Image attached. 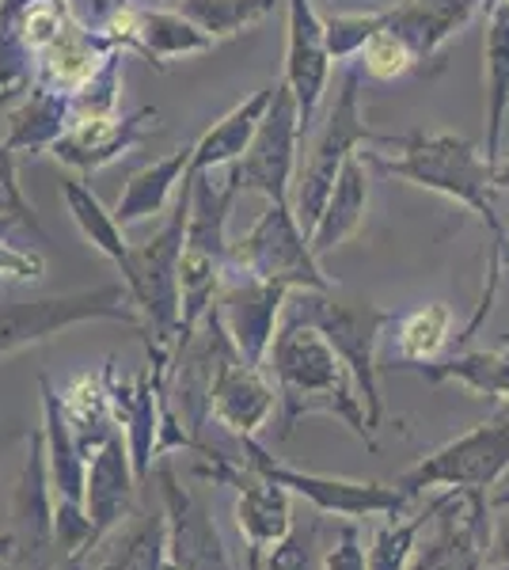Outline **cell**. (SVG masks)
<instances>
[{
  "mask_svg": "<svg viewBox=\"0 0 509 570\" xmlns=\"http://www.w3.org/2000/svg\"><path fill=\"white\" fill-rule=\"evenodd\" d=\"M16 559V532H0V563Z\"/></svg>",
  "mask_w": 509,
  "mask_h": 570,
  "instance_id": "obj_43",
  "label": "cell"
},
{
  "mask_svg": "<svg viewBox=\"0 0 509 570\" xmlns=\"http://www.w3.org/2000/svg\"><path fill=\"white\" fill-rule=\"evenodd\" d=\"M164 570H179V567H175V563H172V559H168V563H164Z\"/></svg>",
  "mask_w": 509,
  "mask_h": 570,
  "instance_id": "obj_46",
  "label": "cell"
},
{
  "mask_svg": "<svg viewBox=\"0 0 509 570\" xmlns=\"http://www.w3.org/2000/svg\"><path fill=\"white\" fill-rule=\"evenodd\" d=\"M263 570H320L316 563V525H293L282 544L263 556Z\"/></svg>",
  "mask_w": 509,
  "mask_h": 570,
  "instance_id": "obj_37",
  "label": "cell"
},
{
  "mask_svg": "<svg viewBox=\"0 0 509 570\" xmlns=\"http://www.w3.org/2000/svg\"><path fill=\"white\" fill-rule=\"evenodd\" d=\"M304 141L301 130V115H297V99L285 88V80L274 85V96L266 104L263 118L255 126L252 145L244 149V156L233 164L239 190H255L266 202L277 206H290L293 195V179H297V149Z\"/></svg>",
  "mask_w": 509,
  "mask_h": 570,
  "instance_id": "obj_11",
  "label": "cell"
},
{
  "mask_svg": "<svg viewBox=\"0 0 509 570\" xmlns=\"http://www.w3.org/2000/svg\"><path fill=\"white\" fill-rule=\"evenodd\" d=\"M0 570H8V567H4V563H0Z\"/></svg>",
  "mask_w": 509,
  "mask_h": 570,
  "instance_id": "obj_47",
  "label": "cell"
},
{
  "mask_svg": "<svg viewBox=\"0 0 509 570\" xmlns=\"http://www.w3.org/2000/svg\"><path fill=\"white\" fill-rule=\"evenodd\" d=\"M271 96H274V85L258 88L255 96L236 104L221 122H213L209 130L194 141V156H190L194 176H198V171H213V168H228V164H236L239 156H244V149L255 137L258 118H263L266 104H271Z\"/></svg>",
  "mask_w": 509,
  "mask_h": 570,
  "instance_id": "obj_26",
  "label": "cell"
},
{
  "mask_svg": "<svg viewBox=\"0 0 509 570\" xmlns=\"http://www.w3.org/2000/svg\"><path fill=\"white\" fill-rule=\"evenodd\" d=\"M384 12H339L323 16V39H327L331 61H350L358 58V50L381 31Z\"/></svg>",
  "mask_w": 509,
  "mask_h": 570,
  "instance_id": "obj_36",
  "label": "cell"
},
{
  "mask_svg": "<svg viewBox=\"0 0 509 570\" xmlns=\"http://www.w3.org/2000/svg\"><path fill=\"white\" fill-rule=\"evenodd\" d=\"M27 461L12 494V518H16V559L23 563H46L53 548V491H50V468H46V438L42 426L27 434Z\"/></svg>",
  "mask_w": 509,
  "mask_h": 570,
  "instance_id": "obj_18",
  "label": "cell"
},
{
  "mask_svg": "<svg viewBox=\"0 0 509 570\" xmlns=\"http://www.w3.org/2000/svg\"><path fill=\"white\" fill-rule=\"evenodd\" d=\"M290 289L274 282H255L247 274L225 271L221 274V293H217V316L225 324L228 338L239 354L252 365L263 370L266 354H271L274 331L282 324V308Z\"/></svg>",
  "mask_w": 509,
  "mask_h": 570,
  "instance_id": "obj_13",
  "label": "cell"
},
{
  "mask_svg": "<svg viewBox=\"0 0 509 570\" xmlns=\"http://www.w3.org/2000/svg\"><path fill=\"white\" fill-rule=\"evenodd\" d=\"M490 548L487 491H446L425 505V525L407 570H483Z\"/></svg>",
  "mask_w": 509,
  "mask_h": 570,
  "instance_id": "obj_10",
  "label": "cell"
},
{
  "mask_svg": "<svg viewBox=\"0 0 509 570\" xmlns=\"http://www.w3.org/2000/svg\"><path fill=\"white\" fill-rule=\"evenodd\" d=\"M487 0H403L395 8H384L381 31H392L419 53V61H430L441 53L452 35H460L471 23V16Z\"/></svg>",
  "mask_w": 509,
  "mask_h": 570,
  "instance_id": "obj_20",
  "label": "cell"
},
{
  "mask_svg": "<svg viewBox=\"0 0 509 570\" xmlns=\"http://www.w3.org/2000/svg\"><path fill=\"white\" fill-rule=\"evenodd\" d=\"M190 156H194V145H183V149H175L168 156H160V160L137 168L134 176L126 179L123 195L115 202L118 225L129 228V225H141V220H149V217H160L164 209H168V202L179 195V183L187 179Z\"/></svg>",
  "mask_w": 509,
  "mask_h": 570,
  "instance_id": "obj_23",
  "label": "cell"
},
{
  "mask_svg": "<svg viewBox=\"0 0 509 570\" xmlns=\"http://www.w3.org/2000/svg\"><path fill=\"white\" fill-rule=\"evenodd\" d=\"M282 320L316 327L331 343V351L342 357V365L354 376V389L365 403L369 434L376 438L384 419L381 400V373H376V338L388 324H395V312L365 297H339L335 289H293L285 297Z\"/></svg>",
  "mask_w": 509,
  "mask_h": 570,
  "instance_id": "obj_3",
  "label": "cell"
},
{
  "mask_svg": "<svg viewBox=\"0 0 509 570\" xmlns=\"http://www.w3.org/2000/svg\"><path fill=\"white\" fill-rule=\"evenodd\" d=\"M206 357V419L228 430L236 441L255 438L277 411V392L266 381L258 365L247 362L233 346L217 308L206 316V324L194 331Z\"/></svg>",
  "mask_w": 509,
  "mask_h": 570,
  "instance_id": "obj_4",
  "label": "cell"
},
{
  "mask_svg": "<svg viewBox=\"0 0 509 570\" xmlns=\"http://www.w3.org/2000/svg\"><path fill=\"white\" fill-rule=\"evenodd\" d=\"M156 491H160L164 518H168V559L179 570H233L228 548L221 540L209 505L179 483L168 456L153 464Z\"/></svg>",
  "mask_w": 509,
  "mask_h": 570,
  "instance_id": "obj_12",
  "label": "cell"
},
{
  "mask_svg": "<svg viewBox=\"0 0 509 570\" xmlns=\"http://www.w3.org/2000/svg\"><path fill=\"white\" fill-rule=\"evenodd\" d=\"M419 373L433 384H460V389L490 395V400H509V343L498 351H464L446 362L419 365Z\"/></svg>",
  "mask_w": 509,
  "mask_h": 570,
  "instance_id": "obj_29",
  "label": "cell"
},
{
  "mask_svg": "<svg viewBox=\"0 0 509 570\" xmlns=\"http://www.w3.org/2000/svg\"><path fill=\"white\" fill-rule=\"evenodd\" d=\"M365 214H369V164L354 153L342 164L335 187H331L316 225H312V233H309L312 255L323 259L327 252L346 244L350 236H358L361 225H365Z\"/></svg>",
  "mask_w": 509,
  "mask_h": 570,
  "instance_id": "obj_22",
  "label": "cell"
},
{
  "mask_svg": "<svg viewBox=\"0 0 509 570\" xmlns=\"http://www.w3.org/2000/svg\"><path fill=\"white\" fill-rule=\"evenodd\" d=\"M61 198H65V206H69V217L77 220V228L85 233V240L96 247L99 255H107L118 271H126V259H129L126 228L118 225L104 202L91 195V187H85V179H65Z\"/></svg>",
  "mask_w": 509,
  "mask_h": 570,
  "instance_id": "obj_32",
  "label": "cell"
},
{
  "mask_svg": "<svg viewBox=\"0 0 509 570\" xmlns=\"http://www.w3.org/2000/svg\"><path fill=\"white\" fill-rule=\"evenodd\" d=\"M149 122H156V110H137V115H99V118H72L65 126V134L50 145L53 160H61L65 168H77L80 176L99 171L107 164L123 160L134 145L145 141Z\"/></svg>",
  "mask_w": 509,
  "mask_h": 570,
  "instance_id": "obj_17",
  "label": "cell"
},
{
  "mask_svg": "<svg viewBox=\"0 0 509 570\" xmlns=\"http://www.w3.org/2000/svg\"><path fill=\"white\" fill-rule=\"evenodd\" d=\"M115 53H118L115 46L107 39H99V35L85 31L69 12L61 31L53 35V42L46 46L42 53H35V85L61 91V96H72V91L85 88Z\"/></svg>",
  "mask_w": 509,
  "mask_h": 570,
  "instance_id": "obj_19",
  "label": "cell"
},
{
  "mask_svg": "<svg viewBox=\"0 0 509 570\" xmlns=\"http://www.w3.org/2000/svg\"><path fill=\"white\" fill-rule=\"evenodd\" d=\"M91 320H110V324H126L137 331V312L129 305L126 282L99 285V289L85 293H65V297L0 305V357L39 346L77 324H91Z\"/></svg>",
  "mask_w": 509,
  "mask_h": 570,
  "instance_id": "obj_8",
  "label": "cell"
},
{
  "mask_svg": "<svg viewBox=\"0 0 509 570\" xmlns=\"http://www.w3.org/2000/svg\"><path fill=\"white\" fill-rule=\"evenodd\" d=\"M483 77H487V149L483 156L498 164L509 115V0H487L483 27Z\"/></svg>",
  "mask_w": 509,
  "mask_h": 570,
  "instance_id": "obj_24",
  "label": "cell"
},
{
  "mask_svg": "<svg viewBox=\"0 0 509 570\" xmlns=\"http://www.w3.org/2000/svg\"><path fill=\"white\" fill-rule=\"evenodd\" d=\"M179 12L213 42L252 31L274 12V0H179Z\"/></svg>",
  "mask_w": 509,
  "mask_h": 570,
  "instance_id": "obj_33",
  "label": "cell"
},
{
  "mask_svg": "<svg viewBox=\"0 0 509 570\" xmlns=\"http://www.w3.org/2000/svg\"><path fill=\"white\" fill-rule=\"evenodd\" d=\"M483 570H509V505L498 513V525H490V548Z\"/></svg>",
  "mask_w": 509,
  "mask_h": 570,
  "instance_id": "obj_41",
  "label": "cell"
},
{
  "mask_svg": "<svg viewBox=\"0 0 509 570\" xmlns=\"http://www.w3.org/2000/svg\"><path fill=\"white\" fill-rule=\"evenodd\" d=\"M490 187L506 190V195H509V160H498L495 164V171H490Z\"/></svg>",
  "mask_w": 509,
  "mask_h": 570,
  "instance_id": "obj_42",
  "label": "cell"
},
{
  "mask_svg": "<svg viewBox=\"0 0 509 570\" xmlns=\"http://www.w3.org/2000/svg\"><path fill=\"white\" fill-rule=\"evenodd\" d=\"M104 384L110 395L115 422L123 426L129 461H134V475L141 483H149L156 464V438H160V395H164L160 376L153 373V365H145L134 381H118L115 362H110L104 370Z\"/></svg>",
  "mask_w": 509,
  "mask_h": 570,
  "instance_id": "obj_16",
  "label": "cell"
},
{
  "mask_svg": "<svg viewBox=\"0 0 509 570\" xmlns=\"http://www.w3.org/2000/svg\"><path fill=\"white\" fill-rule=\"evenodd\" d=\"M285 88L297 99L301 130H312V118L323 104L331 80V53L323 39V16L312 0H285Z\"/></svg>",
  "mask_w": 509,
  "mask_h": 570,
  "instance_id": "obj_14",
  "label": "cell"
},
{
  "mask_svg": "<svg viewBox=\"0 0 509 570\" xmlns=\"http://www.w3.org/2000/svg\"><path fill=\"white\" fill-rule=\"evenodd\" d=\"M490 505H495V510H502V505H509V491L495 494V499H490Z\"/></svg>",
  "mask_w": 509,
  "mask_h": 570,
  "instance_id": "obj_45",
  "label": "cell"
},
{
  "mask_svg": "<svg viewBox=\"0 0 509 570\" xmlns=\"http://www.w3.org/2000/svg\"><path fill=\"white\" fill-rule=\"evenodd\" d=\"M0 214L20 217L23 225L31 228V233L42 236L39 217H35V209L27 206V198H23V190H20V176H16V153L8 149L4 141H0Z\"/></svg>",
  "mask_w": 509,
  "mask_h": 570,
  "instance_id": "obj_38",
  "label": "cell"
},
{
  "mask_svg": "<svg viewBox=\"0 0 509 570\" xmlns=\"http://www.w3.org/2000/svg\"><path fill=\"white\" fill-rule=\"evenodd\" d=\"M509 472V411L471 426L468 434L452 438L449 445L433 449L414 468L395 480L407 499L425 491H490Z\"/></svg>",
  "mask_w": 509,
  "mask_h": 570,
  "instance_id": "obj_6",
  "label": "cell"
},
{
  "mask_svg": "<svg viewBox=\"0 0 509 570\" xmlns=\"http://www.w3.org/2000/svg\"><path fill=\"white\" fill-rule=\"evenodd\" d=\"M244 449V461L252 472L266 475L271 483L285 487L290 494H301L304 502H312L316 513H335V518L361 521V518H400L411 505V499L400 487L388 483H361V480H339V475H316V472H301V468L277 464L255 438L239 441Z\"/></svg>",
  "mask_w": 509,
  "mask_h": 570,
  "instance_id": "obj_9",
  "label": "cell"
},
{
  "mask_svg": "<svg viewBox=\"0 0 509 570\" xmlns=\"http://www.w3.org/2000/svg\"><path fill=\"white\" fill-rule=\"evenodd\" d=\"M46 259L31 247H16L8 240H0V293L12 289V285H35L42 282Z\"/></svg>",
  "mask_w": 509,
  "mask_h": 570,
  "instance_id": "obj_39",
  "label": "cell"
},
{
  "mask_svg": "<svg viewBox=\"0 0 509 570\" xmlns=\"http://www.w3.org/2000/svg\"><path fill=\"white\" fill-rule=\"evenodd\" d=\"M320 570H369L365 563V544H361L358 521H346L339 529V537L331 540V548L323 551Z\"/></svg>",
  "mask_w": 509,
  "mask_h": 570,
  "instance_id": "obj_40",
  "label": "cell"
},
{
  "mask_svg": "<svg viewBox=\"0 0 509 570\" xmlns=\"http://www.w3.org/2000/svg\"><path fill=\"white\" fill-rule=\"evenodd\" d=\"M373 145L392 149V153H358L373 171L392 176V179H403V183H411V187H422V190H430V195L457 202V206H464L468 214H476L479 220H483V228L490 236L487 282H483V293H479L476 316L468 320V327L460 338L479 335L483 320L490 316V308H495L498 285H502L506 271H509V236H506V225H502L498 206H495V187H490V171H495V164H490L483 156V149H476L468 137L441 130V126H419V130L400 134V137H376L373 134Z\"/></svg>",
  "mask_w": 509,
  "mask_h": 570,
  "instance_id": "obj_1",
  "label": "cell"
},
{
  "mask_svg": "<svg viewBox=\"0 0 509 570\" xmlns=\"http://www.w3.org/2000/svg\"><path fill=\"white\" fill-rule=\"evenodd\" d=\"M236 487V525L244 537V548L271 551L274 544H282L293 529V494L285 487L271 483L266 475L252 472L239 461L233 483Z\"/></svg>",
  "mask_w": 509,
  "mask_h": 570,
  "instance_id": "obj_21",
  "label": "cell"
},
{
  "mask_svg": "<svg viewBox=\"0 0 509 570\" xmlns=\"http://www.w3.org/2000/svg\"><path fill=\"white\" fill-rule=\"evenodd\" d=\"M225 271L247 274L255 282H274L285 289H335L327 274L320 271V259L312 255L309 236L297 225L290 206L271 202L266 214L239 236L236 244H228Z\"/></svg>",
  "mask_w": 509,
  "mask_h": 570,
  "instance_id": "obj_7",
  "label": "cell"
},
{
  "mask_svg": "<svg viewBox=\"0 0 509 570\" xmlns=\"http://www.w3.org/2000/svg\"><path fill=\"white\" fill-rule=\"evenodd\" d=\"M358 69H361V77H369V80H381V85H388V80H400L407 77L414 66H422L419 61V53L407 46L400 35H392V31H376L373 39H369L365 46L358 50Z\"/></svg>",
  "mask_w": 509,
  "mask_h": 570,
  "instance_id": "obj_35",
  "label": "cell"
},
{
  "mask_svg": "<svg viewBox=\"0 0 509 570\" xmlns=\"http://www.w3.org/2000/svg\"><path fill=\"white\" fill-rule=\"evenodd\" d=\"M137 487L141 480L134 475V461L123 434H110L96 453L88 456L85 475V513L91 525V551H96L110 532L137 510Z\"/></svg>",
  "mask_w": 509,
  "mask_h": 570,
  "instance_id": "obj_15",
  "label": "cell"
},
{
  "mask_svg": "<svg viewBox=\"0 0 509 570\" xmlns=\"http://www.w3.org/2000/svg\"><path fill=\"white\" fill-rule=\"evenodd\" d=\"M129 50L149 58L156 69H168V61L175 58H190V53L213 50V39L206 31H198L179 8H175V12H168V8H137Z\"/></svg>",
  "mask_w": 509,
  "mask_h": 570,
  "instance_id": "obj_25",
  "label": "cell"
},
{
  "mask_svg": "<svg viewBox=\"0 0 509 570\" xmlns=\"http://www.w3.org/2000/svg\"><path fill=\"white\" fill-rule=\"evenodd\" d=\"M123 537L104 540L107 556L99 570H164L168 563V518H164V505H149V510H134L123 521Z\"/></svg>",
  "mask_w": 509,
  "mask_h": 570,
  "instance_id": "obj_27",
  "label": "cell"
},
{
  "mask_svg": "<svg viewBox=\"0 0 509 570\" xmlns=\"http://www.w3.org/2000/svg\"><path fill=\"white\" fill-rule=\"evenodd\" d=\"M449 343H452V308L446 301H433V305H422L395 320V357H400L403 370L441 362Z\"/></svg>",
  "mask_w": 509,
  "mask_h": 570,
  "instance_id": "obj_31",
  "label": "cell"
},
{
  "mask_svg": "<svg viewBox=\"0 0 509 570\" xmlns=\"http://www.w3.org/2000/svg\"><path fill=\"white\" fill-rule=\"evenodd\" d=\"M373 145V130L361 118V69L358 61L350 58L346 69H342V85H339V99L331 107L327 122L316 137V149L309 153L304 168L293 179V195H290V209L297 217V225L304 228V236L316 225L323 202H327L331 187H335L342 164L350 160L358 149Z\"/></svg>",
  "mask_w": 509,
  "mask_h": 570,
  "instance_id": "obj_5",
  "label": "cell"
},
{
  "mask_svg": "<svg viewBox=\"0 0 509 570\" xmlns=\"http://www.w3.org/2000/svg\"><path fill=\"white\" fill-rule=\"evenodd\" d=\"M61 411H65V419H69L72 438H77V449L85 453V461L110 434H118L104 376H91V373L72 376L61 389Z\"/></svg>",
  "mask_w": 509,
  "mask_h": 570,
  "instance_id": "obj_28",
  "label": "cell"
},
{
  "mask_svg": "<svg viewBox=\"0 0 509 570\" xmlns=\"http://www.w3.org/2000/svg\"><path fill=\"white\" fill-rule=\"evenodd\" d=\"M65 126H69V96L35 85L31 96H27L23 104H20V110L8 118L4 145L12 153L50 149V145L65 134Z\"/></svg>",
  "mask_w": 509,
  "mask_h": 570,
  "instance_id": "obj_30",
  "label": "cell"
},
{
  "mask_svg": "<svg viewBox=\"0 0 509 570\" xmlns=\"http://www.w3.org/2000/svg\"><path fill=\"white\" fill-rule=\"evenodd\" d=\"M266 365H271L277 392V426H282L277 434L290 438L297 422L309 415H335L373 445L365 403L354 389V376L316 327L282 320L274 331Z\"/></svg>",
  "mask_w": 509,
  "mask_h": 570,
  "instance_id": "obj_2",
  "label": "cell"
},
{
  "mask_svg": "<svg viewBox=\"0 0 509 570\" xmlns=\"http://www.w3.org/2000/svg\"><path fill=\"white\" fill-rule=\"evenodd\" d=\"M27 434H31V430H0V453H4L12 441H27Z\"/></svg>",
  "mask_w": 509,
  "mask_h": 570,
  "instance_id": "obj_44",
  "label": "cell"
},
{
  "mask_svg": "<svg viewBox=\"0 0 509 570\" xmlns=\"http://www.w3.org/2000/svg\"><path fill=\"white\" fill-rule=\"evenodd\" d=\"M425 525V510L414 513V518H388L384 525L373 529V544L365 551L369 570H407L414 556V544H419V532Z\"/></svg>",
  "mask_w": 509,
  "mask_h": 570,
  "instance_id": "obj_34",
  "label": "cell"
}]
</instances>
